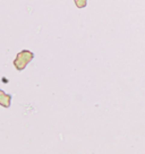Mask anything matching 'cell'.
Listing matches in <instances>:
<instances>
[{
	"mask_svg": "<svg viewBox=\"0 0 145 154\" xmlns=\"http://www.w3.org/2000/svg\"><path fill=\"white\" fill-rule=\"evenodd\" d=\"M34 59V53L29 50H23L16 54V58L13 61V65L14 67L17 69V70H24L26 66L29 65L32 60Z\"/></svg>",
	"mask_w": 145,
	"mask_h": 154,
	"instance_id": "1",
	"label": "cell"
},
{
	"mask_svg": "<svg viewBox=\"0 0 145 154\" xmlns=\"http://www.w3.org/2000/svg\"><path fill=\"white\" fill-rule=\"evenodd\" d=\"M10 103H11V95L0 90V106H2L4 108H9Z\"/></svg>",
	"mask_w": 145,
	"mask_h": 154,
	"instance_id": "2",
	"label": "cell"
},
{
	"mask_svg": "<svg viewBox=\"0 0 145 154\" xmlns=\"http://www.w3.org/2000/svg\"><path fill=\"white\" fill-rule=\"evenodd\" d=\"M74 1H75L76 7L79 8V9H82V8H84V7H86V5H87V0H74Z\"/></svg>",
	"mask_w": 145,
	"mask_h": 154,
	"instance_id": "3",
	"label": "cell"
}]
</instances>
